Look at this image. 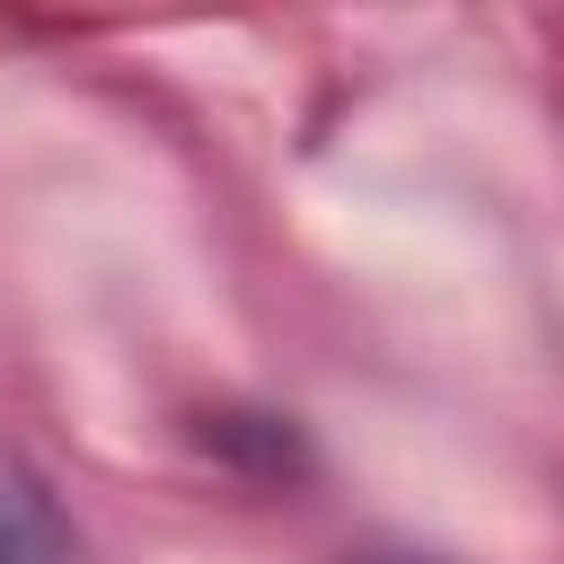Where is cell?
Masks as SVG:
<instances>
[{
	"instance_id": "6da1fadb",
	"label": "cell",
	"mask_w": 564,
	"mask_h": 564,
	"mask_svg": "<svg viewBox=\"0 0 564 564\" xmlns=\"http://www.w3.org/2000/svg\"><path fill=\"white\" fill-rule=\"evenodd\" d=\"M0 564H53V520L0 485Z\"/></svg>"
},
{
	"instance_id": "7a4b0ae2",
	"label": "cell",
	"mask_w": 564,
	"mask_h": 564,
	"mask_svg": "<svg viewBox=\"0 0 564 564\" xmlns=\"http://www.w3.org/2000/svg\"><path fill=\"white\" fill-rule=\"evenodd\" d=\"M370 564H405V555H370Z\"/></svg>"
}]
</instances>
